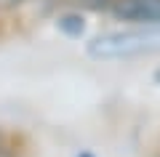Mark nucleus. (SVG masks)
<instances>
[{"instance_id":"nucleus-8","label":"nucleus","mask_w":160,"mask_h":157,"mask_svg":"<svg viewBox=\"0 0 160 157\" xmlns=\"http://www.w3.org/2000/svg\"><path fill=\"white\" fill-rule=\"evenodd\" d=\"M152 77H155V83H160V67L155 69V75H152Z\"/></svg>"},{"instance_id":"nucleus-1","label":"nucleus","mask_w":160,"mask_h":157,"mask_svg":"<svg viewBox=\"0 0 160 157\" xmlns=\"http://www.w3.org/2000/svg\"><path fill=\"white\" fill-rule=\"evenodd\" d=\"M86 53L96 61H120L160 53V24L109 29L86 43Z\"/></svg>"},{"instance_id":"nucleus-3","label":"nucleus","mask_w":160,"mask_h":157,"mask_svg":"<svg viewBox=\"0 0 160 157\" xmlns=\"http://www.w3.org/2000/svg\"><path fill=\"white\" fill-rule=\"evenodd\" d=\"M56 29L64 35V37H69V40H80L83 35H86V29H88L86 13L78 11V8H67L64 6V11L56 13Z\"/></svg>"},{"instance_id":"nucleus-5","label":"nucleus","mask_w":160,"mask_h":157,"mask_svg":"<svg viewBox=\"0 0 160 157\" xmlns=\"http://www.w3.org/2000/svg\"><path fill=\"white\" fill-rule=\"evenodd\" d=\"M27 0H0V13H13L24 6Z\"/></svg>"},{"instance_id":"nucleus-6","label":"nucleus","mask_w":160,"mask_h":157,"mask_svg":"<svg viewBox=\"0 0 160 157\" xmlns=\"http://www.w3.org/2000/svg\"><path fill=\"white\" fill-rule=\"evenodd\" d=\"M0 157H19V155H16V149H13V146L8 144L6 139H0Z\"/></svg>"},{"instance_id":"nucleus-7","label":"nucleus","mask_w":160,"mask_h":157,"mask_svg":"<svg viewBox=\"0 0 160 157\" xmlns=\"http://www.w3.org/2000/svg\"><path fill=\"white\" fill-rule=\"evenodd\" d=\"M75 157H96L93 152H80V155H75Z\"/></svg>"},{"instance_id":"nucleus-2","label":"nucleus","mask_w":160,"mask_h":157,"mask_svg":"<svg viewBox=\"0 0 160 157\" xmlns=\"http://www.w3.org/2000/svg\"><path fill=\"white\" fill-rule=\"evenodd\" d=\"M109 16L126 22L128 27L160 24V0H115Z\"/></svg>"},{"instance_id":"nucleus-4","label":"nucleus","mask_w":160,"mask_h":157,"mask_svg":"<svg viewBox=\"0 0 160 157\" xmlns=\"http://www.w3.org/2000/svg\"><path fill=\"white\" fill-rule=\"evenodd\" d=\"M59 3H64L67 8H78L83 13H109L115 0H59Z\"/></svg>"},{"instance_id":"nucleus-9","label":"nucleus","mask_w":160,"mask_h":157,"mask_svg":"<svg viewBox=\"0 0 160 157\" xmlns=\"http://www.w3.org/2000/svg\"><path fill=\"white\" fill-rule=\"evenodd\" d=\"M0 139H3V136H0Z\"/></svg>"}]
</instances>
